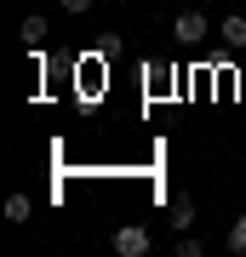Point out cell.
I'll use <instances>...</instances> for the list:
<instances>
[{
	"label": "cell",
	"instance_id": "3",
	"mask_svg": "<svg viewBox=\"0 0 246 257\" xmlns=\"http://www.w3.org/2000/svg\"><path fill=\"white\" fill-rule=\"evenodd\" d=\"M218 35H223V46L246 52V18H223V23H218Z\"/></svg>",
	"mask_w": 246,
	"mask_h": 257
},
{
	"label": "cell",
	"instance_id": "1",
	"mask_svg": "<svg viewBox=\"0 0 246 257\" xmlns=\"http://www.w3.org/2000/svg\"><path fill=\"white\" fill-rule=\"evenodd\" d=\"M109 246H115L120 257H143V251H149V229H143V223H120Z\"/></svg>",
	"mask_w": 246,
	"mask_h": 257
},
{
	"label": "cell",
	"instance_id": "6",
	"mask_svg": "<svg viewBox=\"0 0 246 257\" xmlns=\"http://www.w3.org/2000/svg\"><path fill=\"white\" fill-rule=\"evenodd\" d=\"M189 223H195V200L178 194V200H172V229H189Z\"/></svg>",
	"mask_w": 246,
	"mask_h": 257
},
{
	"label": "cell",
	"instance_id": "4",
	"mask_svg": "<svg viewBox=\"0 0 246 257\" xmlns=\"http://www.w3.org/2000/svg\"><path fill=\"white\" fill-rule=\"evenodd\" d=\"M35 217V200L29 194H6V223H29Z\"/></svg>",
	"mask_w": 246,
	"mask_h": 257
},
{
	"label": "cell",
	"instance_id": "2",
	"mask_svg": "<svg viewBox=\"0 0 246 257\" xmlns=\"http://www.w3.org/2000/svg\"><path fill=\"white\" fill-rule=\"evenodd\" d=\"M172 35L183 40V46H195V40H206V18H201V12H183V18H178V29H172Z\"/></svg>",
	"mask_w": 246,
	"mask_h": 257
},
{
	"label": "cell",
	"instance_id": "5",
	"mask_svg": "<svg viewBox=\"0 0 246 257\" xmlns=\"http://www.w3.org/2000/svg\"><path fill=\"white\" fill-rule=\"evenodd\" d=\"M18 35L29 40V46H40V40H46V18H40V12H29V18H23V29H18Z\"/></svg>",
	"mask_w": 246,
	"mask_h": 257
},
{
	"label": "cell",
	"instance_id": "9",
	"mask_svg": "<svg viewBox=\"0 0 246 257\" xmlns=\"http://www.w3.org/2000/svg\"><path fill=\"white\" fill-rule=\"evenodd\" d=\"M57 6H63V12H74V18H80V12H92V0H57Z\"/></svg>",
	"mask_w": 246,
	"mask_h": 257
},
{
	"label": "cell",
	"instance_id": "7",
	"mask_svg": "<svg viewBox=\"0 0 246 257\" xmlns=\"http://www.w3.org/2000/svg\"><path fill=\"white\" fill-rule=\"evenodd\" d=\"M223 246L235 251V257H246V211H240L235 223H229V240H223Z\"/></svg>",
	"mask_w": 246,
	"mask_h": 257
},
{
	"label": "cell",
	"instance_id": "8",
	"mask_svg": "<svg viewBox=\"0 0 246 257\" xmlns=\"http://www.w3.org/2000/svg\"><path fill=\"white\" fill-rule=\"evenodd\" d=\"M201 251H206V246H201L195 234H183V240H178V257H201Z\"/></svg>",
	"mask_w": 246,
	"mask_h": 257
}]
</instances>
